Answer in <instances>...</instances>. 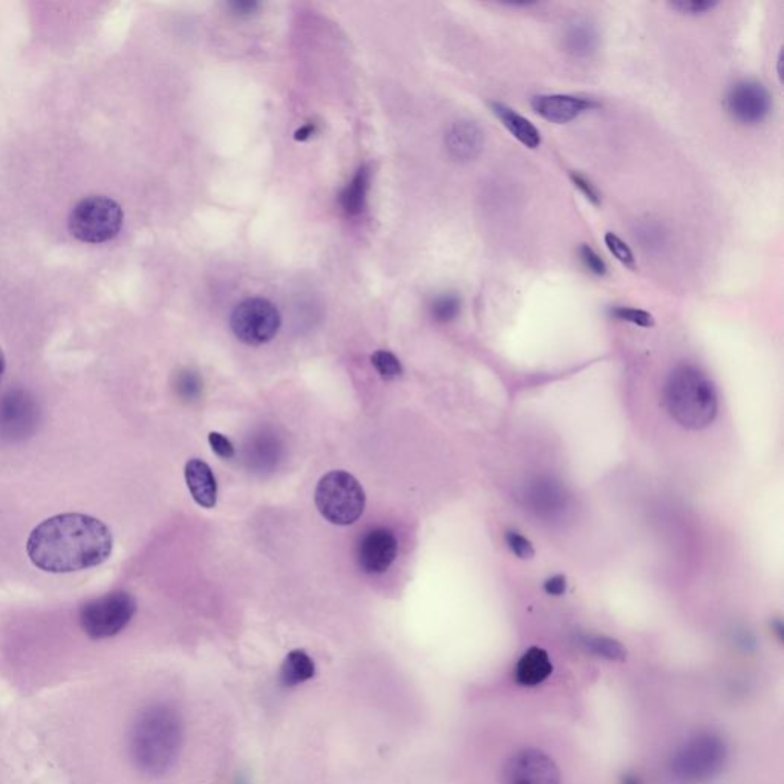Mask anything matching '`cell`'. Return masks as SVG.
I'll return each mask as SVG.
<instances>
[{"label":"cell","mask_w":784,"mask_h":784,"mask_svg":"<svg viewBox=\"0 0 784 784\" xmlns=\"http://www.w3.org/2000/svg\"><path fill=\"white\" fill-rule=\"evenodd\" d=\"M553 665L543 648L532 647L518 660L515 677L523 686H536L552 674Z\"/></svg>","instance_id":"19"},{"label":"cell","mask_w":784,"mask_h":784,"mask_svg":"<svg viewBox=\"0 0 784 784\" xmlns=\"http://www.w3.org/2000/svg\"><path fill=\"white\" fill-rule=\"evenodd\" d=\"M570 178H572V183L575 184V187H578L579 192H581L590 203L595 204V206L601 204V193H599V190L596 189V186L592 181L585 178L584 175L578 174V172H572Z\"/></svg>","instance_id":"33"},{"label":"cell","mask_w":784,"mask_h":784,"mask_svg":"<svg viewBox=\"0 0 784 784\" xmlns=\"http://www.w3.org/2000/svg\"><path fill=\"white\" fill-rule=\"evenodd\" d=\"M209 445L212 451L218 457L224 458V460H230V458L235 457V446L232 445V441L226 435L219 434V432H210Z\"/></svg>","instance_id":"32"},{"label":"cell","mask_w":784,"mask_h":784,"mask_svg":"<svg viewBox=\"0 0 784 784\" xmlns=\"http://www.w3.org/2000/svg\"><path fill=\"white\" fill-rule=\"evenodd\" d=\"M114 549L111 529L83 513H62L42 521L28 536L27 553L37 569L72 573L102 566Z\"/></svg>","instance_id":"1"},{"label":"cell","mask_w":784,"mask_h":784,"mask_svg":"<svg viewBox=\"0 0 784 784\" xmlns=\"http://www.w3.org/2000/svg\"><path fill=\"white\" fill-rule=\"evenodd\" d=\"M492 111L497 115L498 120L503 123L504 128L517 138L523 146L529 149H536L541 144V132L538 131L532 121L527 120L523 115L513 111L503 103H492Z\"/></svg>","instance_id":"18"},{"label":"cell","mask_w":784,"mask_h":784,"mask_svg":"<svg viewBox=\"0 0 784 784\" xmlns=\"http://www.w3.org/2000/svg\"><path fill=\"white\" fill-rule=\"evenodd\" d=\"M5 370H7V360H5L4 351L0 348V385H2V380H4Z\"/></svg>","instance_id":"35"},{"label":"cell","mask_w":784,"mask_h":784,"mask_svg":"<svg viewBox=\"0 0 784 784\" xmlns=\"http://www.w3.org/2000/svg\"><path fill=\"white\" fill-rule=\"evenodd\" d=\"M399 543L391 530L376 527L366 532L357 547V562L368 575L385 573L396 561Z\"/></svg>","instance_id":"12"},{"label":"cell","mask_w":784,"mask_h":784,"mask_svg":"<svg viewBox=\"0 0 784 784\" xmlns=\"http://www.w3.org/2000/svg\"><path fill=\"white\" fill-rule=\"evenodd\" d=\"M622 784H641V781L637 780L636 777H631V775H628V777L624 778Z\"/></svg>","instance_id":"39"},{"label":"cell","mask_w":784,"mask_h":784,"mask_svg":"<svg viewBox=\"0 0 784 784\" xmlns=\"http://www.w3.org/2000/svg\"><path fill=\"white\" fill-rule=\"evenodd\" d=\"M371 362H373L374 368H376L377 373H379L383 379H397V377H400L403 374L402 363H400V360L397 359L394 354L389 353V351H376V353L371 356Z\"/></svg>","instance_id":"24"},{"label":"cell","mask_w":784,"mask_h":784,"mask_svg":"<svg viewBox=\"0 0 784 784\" xmlns=\"http://www.w3.org/2000/svg\"><path fill=\"white\" fill-rule=\"evenodd\" d=\"M503 784H561L558 768L549 755L524 748L507 760L501 772Z\"/></svg>","instance_id":"11"},{"label":"cell","mask_w":784,"mask_h":784,"mask_svg":"<svg viewBox=\"0 0 784 784\" xmlns=\"http://www.w3.org/2000/svg\"><path fill=\"white\" fill-rule=\"evenodd\" d=\"M316 665L304 650H294L287 654L281 667V682L285 686H298L313 679Z\"/></svg>","instance_id":"20"},{"label":"cell","mask_w":784,"mask_h":784,"mask_svg":"<svg viewBox=\"0 0 784 784\" xmlns=\"http://www.w3.org/2000/svg\"><path fill=\"white\" fill-rule=\"evenodd\" d=\"M728 746L713 732H702L686 740L674 754L671 768L683 783H703L713 780L725 768Z\"/></svg>","instance_id":"5"},{"label":"cell","mask_w":784,"mask_h":784,"mask_svg":"<svg viewBox=\"0 0 784 784\" xmlns=\"http://www.w3.org/2000/svg\"><path fill=\"white\" fill-rule=\"evenodd\" d=\"M446 147L454 160L466 163L480 157L484 132L474 121H457L446 134Z\"/></svg>","instance_id":"15"},{"label":"cell","mask_w":784,"mask_h":784,"mask_svg":"<svg viewBox=\"0 0 784 784\" xmlns=\"http://www.w3.org/2000/svg\"><path fill=\"white\" fill-rule=\"evenodd\" d=\"M581 645L588 653L595 654L602 659L615 660V662H624L627 659V650L624 645L611 637L588 634V636L581 637Z\"/></svg>","instance_id":"22"},{"label":"cell","mask_w":784,"mask_h":784,"mask_svg":"<svg viewBox=\"0 0 784 784\" xmlns=\"http://www.w3.org/2000/svg\"><path fill=\"white\" fill-rule=\"evenodd\" d=\"M504 538H506L510 552L517 558L532 559L535 556V549H533L532 543L521 533L515 532V530H507Z\"/></svg>","instance_id":"29"},{"label":"cell","mask_w":784,"mask_h":784,"mask_svg":"<svg viewBox=\"0 0 784 784\" xmlns=\"http://www.w3.org/2000/svg\"><path fill=\"white\" fill-rule=\"evenodd\" d=\"M567 590V578L564 575H555L544 582V592L550 596H562Z\"/></svg>","instance_id":"34"},{"label":"cell","mask_w":784,"mask_h":784,"mask_svg":"<svg viewBox=\"0 0 784 784\" xmlns=\"http://www.w3.org/2000/svg\"><path fill=\"white\" fill-rule=\"evenodd\" d=\"M314 503L331 524L351 526L365 510V490L350 472H328L317 484Z\"/></svg>","instance_id":"4"},{"label":"cell","mask_w":784,"mask_h":784,"mask_svg":"<svg viewBox=\"0 0 784 784\" xmlns=\"http://www.w3.org/2000/svg\"><path fill=\"white\" fill-rule=\"evenodd\" d=\"M175 389H177V394L181 399L186 400V402H192V400H196L201 396L203 382H201L198 374L190 370H184L177 376Z\"/></svg>","instance_id":"25"},{"label":"cell","mask_w":784,"mask_h":784,"mask_svg":"<svg viewBox=\"0 0 784 784\" xmlns=\"http://www.w3.org/2000/svg\"><path fill=\"white\" fill-rule=\"evenodd\" d=\"M184 477L195 503L204 509H213L218 501V483L209 464L200 458H192L186 463Z\"/></svg>","instance_id":"16"},{"label":"cell","mask_w":784,"mask_h":784,"mask_svg":"<svg viewBox=\"0 0 784 784\" xmlns=\"http://www.w3.org/2000/svg\"><path fill=\"white\" fill-rule=\"evenodd\" d=\"M665 405L680 426L702 431L716 420L719 397L713 382L697 366L679 365L665 385Z\"/></svg>","instance_id":"3"},{"label":"cell","mask_w":784,"mask_h":784,"mask_svg":"<svg viewBox=\"0 0 784 784\" xmlns=\"http://www.w3.org/2000/svg\"><path fill=\"white\" fill-rule=\"evenodd\" d=\"M637 238L642 242V247L654 250L659 249L660 245L665 242V233L662 227L654 223H647L639 229Z\"/></svg>","instance_id":"31"},{"label":"cell","mask_w":784,"mask_h":784,"mask_svg":"<svg viewBox=\"0 0 784 784\" xmlns=\"http://www.w3.org/2000/svg\"><path fill=\"white\" fill-rule=\"evenodd\" d=\"M611 316L616 317L619 321L630 322V324L642 328H651L656 324L654 317L648 311L639 310V308L615 307L611 310Z\"/></svg>","instance_id":"26"},{"label":"cell","mask_w":784,"mask_h":784,"mask_svg":"<svg viewBox=\"0 0 784 784\" xmlns=\"http://www.w3.org/2000/svg\"><path fill=\"white\" fill-rule=\"evenodd\" d=\"M183 722L164 703L146 706L129 731V755L138 771L160 777L174 768L183 746Z\"/></svg>","instance_id":"2"},{"label":"cell","mask_w":784,"mask_h":784,"mask_svg":"<svg viewBox=\"0 0 784 784\" xmlns=\"http://www.w3.org/2000/svg\"><path fill=\"white\" fill-rule=\"evenodd\" d=\"M532 108L539 117L555 123L566 125L590 109L598 108V103L590 98L576 97L569 94H541L532 98Z\"/></svg>","instance_id":"13"},{"label":"cell","mask_w":784,"mask_h":784,"mask_svg":"<svg viewBox=\"0 0 784 784\" xmlns=\"http://www.w3.org/2000/svg\"><path fill=\"white\" fill-rule=\"evenodd\" d=\"M125 212L105 195L86 196L69 213V232L86 244H103L120 233Z\"/></svg>","instance_id":"6"},{"label":"cell","mask_w":784,"mask_h":784,"mask_svg":"<svg viewBox=\"0 0 784 784\" xmlns=\"http://www.w3.org/2000/svg\"><path fill=\"white\" fill-rule=\"evenodd\" d=\"M368 187H370V172L366 167H362L340 195V204L348 215H359L363 212Z\"/></svg>","instance_id":"21"},{"label":"cell","mask_w":784,"mask_h":784,"mask_svg":"<svg viewBox=\"0 0 784 784\" xmlns=\"http://www.w3.org/2000/svg\"><path fill=\"white\" fill-rule=\"evenodd\" d=\"M230 325L241 342L259 347L275 339L281 328V314L268 299H245L233 310Z\"/></svg>","instance_id":"8"},{"label":"cell","mask_w":784,"mask_h":784,"mask_svg":"<svg viewBox=\"0 0 784 784\" xmlns=\"http://www.w3.org/2000/svg\"><path fill=\"white\" fill-rule=\"evenodd\" d=\"M604 239L605 245H607V249L610 250L611 255L615 256L622 265L631 268V270L636 268V259H634L633 252H631L630 247H628L616 233L608 232Z\"/></svg>","instance_id":"27"},{"label":"cell","mask_w":784,"mask_h":784,"mask_svg":"<svg viewBox=\"0 0 784 784\" xmlns=\"http://www.w3.org/2000/svg\"><path fill=\"white\" fill-rule=\"evenodd\" d=\"M40 411L34 397L22 388L8 389L0 397V438L22 441L39 426Z\"/></svg>","instance_id":"9"},{"label":"cell","mask_w":784,"mask_h":784,"mask_svg":"<svg viewBox=\"0 0 784 784\" xmlns=\"http://www.w3.org/2000/svg\"><path fill=\"white\" fill-rule=\"evenodd\" d=\"M599 45H601V34L596 23L587 17H576L564 27L562 46L570 56L587 59L598 51Z\"/></svg>","instance_id":"14"},{"label":"cell","mask_w":784,"mask_h":784,"mask_svg":"<svg viewBox=\"0 0 784 784\" xmlns=\"http://www.w3.org/2000/svg\"><path fill=\"white\" fill-rule=\"evenodd\" d=\"M233 7L236 8V11H241V13H252L255 10V4H235Z\"/></svg>","instance_id":"36"},{"label":"cell","mask_w":784,"mask_h":784,"mask_svg":"<svg viewBox=\"0 0 784 784\" xmlns=\"http://www.w3.org/2000/svg\"><path fill=\"white\" fill-rule=\"evenodd\" d=\"M579 259L588 272L595 276L607 275V264L604 259L595 252L588 244H581L578 250Z\"/></svg>","instance_id":"30"},{"label":"cell","mask_w":784,"mask_h":784,"mask_svg":"<svg viewBox=\"0 0 784 784\" xmlns=\"http://www.w3.org/2000/svg\"><path fill=\"white\" fill-rule=\"evenodd\" d=\"M668 5L676 13L683 14V16L696 17L713 11L719 5V2H711V0H676V2H670Z\"/></svg>","instance_id":"28"},{"label":"cell","mask_w":784,"mask_h":784,"mask_svg":"<svg viewBox=\"0 0 784 784\" xmlns=\"http://www.w3.org/2000/svg\"><path fill=\"white\" fill-rule=\"evenodd\" d=\"M461 311V299L458 294L445 293L434 299L431 304V313L435 321L441 324L455 321Z\"/></svg>","instance_id":"23"},{"label":"cell","mask_w":784,"mask_h":784,"mask_svg":"<svg viewBox=\"0 0 784 784\" xmlns=\"http://www.w3.org/2000/svg\"><path fill=\"white\" fill-rule=\"evenodd\" d=\"M772 628H774L775 633H777L778 639L783 641V625H781V622L775 621L774 625H772Z\"/></svg>","instance_id":"38"},{"label":"cell","mask_w":784,"mask_h":784,"mask_svg":"<svg viewBox=\"0 0 784 784\" xmlns=\"http://www.w3.org/2000/svg\"><path fill=\"white\" fill-rule=\"evenodd\" d=\"M725 108L740 125L757 126L769 117L772 97L757 80H740L726 92Z\"/></svg>","instance_id":"10"},{"label":"cell","mask_w":784,"mask_h":784,"mask_svg":"<svg viewBox=\"0 0 784 784\" xmlns=\"http://www.w3.org/2000/svg\"><path fill=\"white\" fill-rule=\"evenodd\" d=\"M311 134H313V128L308 126V128H304L301 129V131L296 132V138H298V140H305V138L310 137Z\"/></svg>","instance_id":"37"},{"label":"cell","mask_w":784,"mask_h":784,"mask_svg":"<svg viewBox=\"0 0 784 784\" xmlns=\"http://www.w3.org/2000/svg\"><path fill=\"white\" fill-rule=\"evenodd\" d=\"M137 611V601L131 593H108L82 605L79 613L80 627L86 636L100 641L117 636L128 627Z\"/></svg>","instance_id":"7"},{"label":"cell","mask_w":784,"mask_h":784,"mask_svg":"<svg viewBox=\"0 0 784 784\" xmlns=\"http://www.w3.org/2000/svg\"><path fill=\"white\" fill-rule=\"evenodd\" d=\"M526 500L539 517L555 518L567 507L566 490L550 478H538L529 487Z\"/></svg>","instance_id":"17"}]
</instances>
